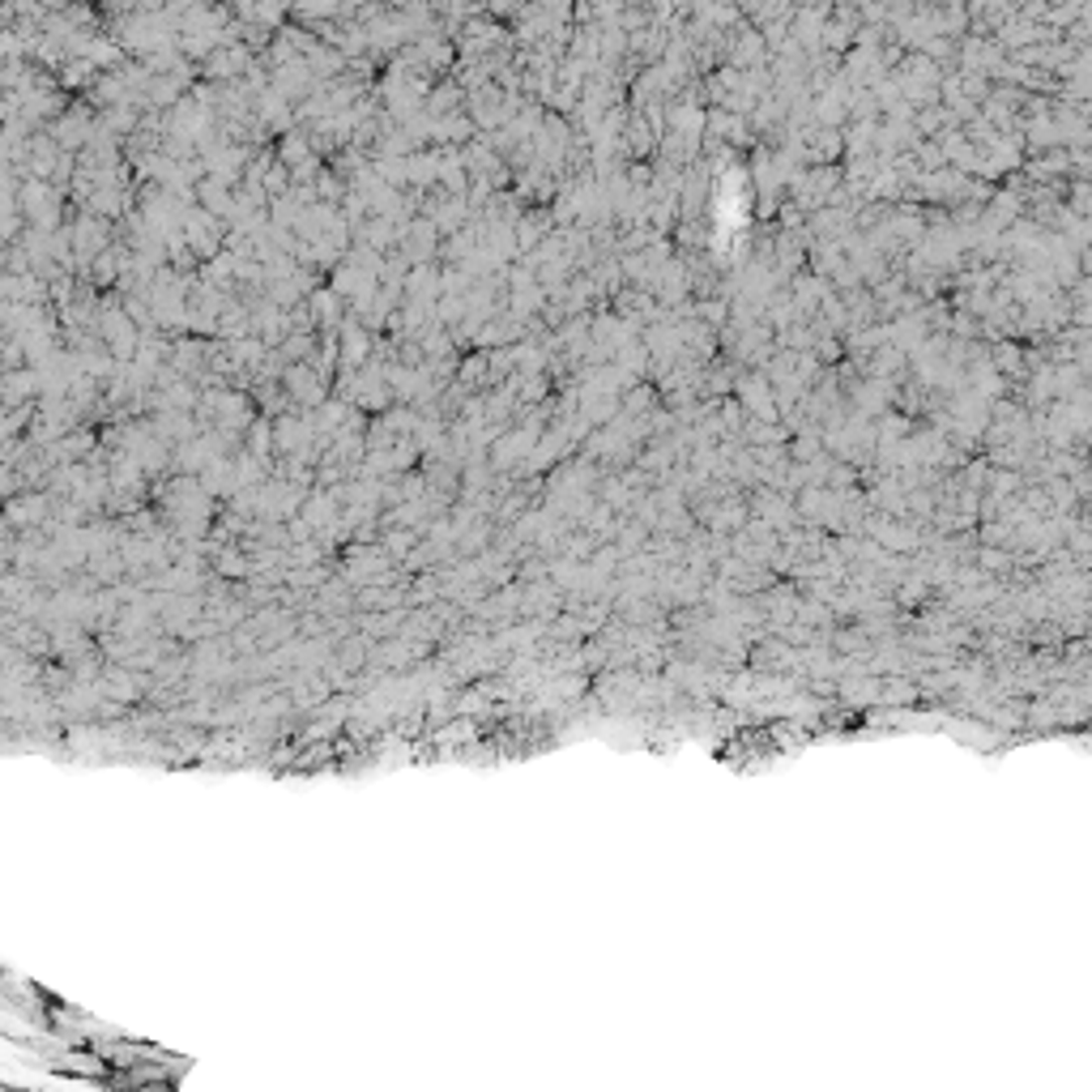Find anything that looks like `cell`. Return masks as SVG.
Wrapping results in <instances>:
<instances>
[]
</instances>
